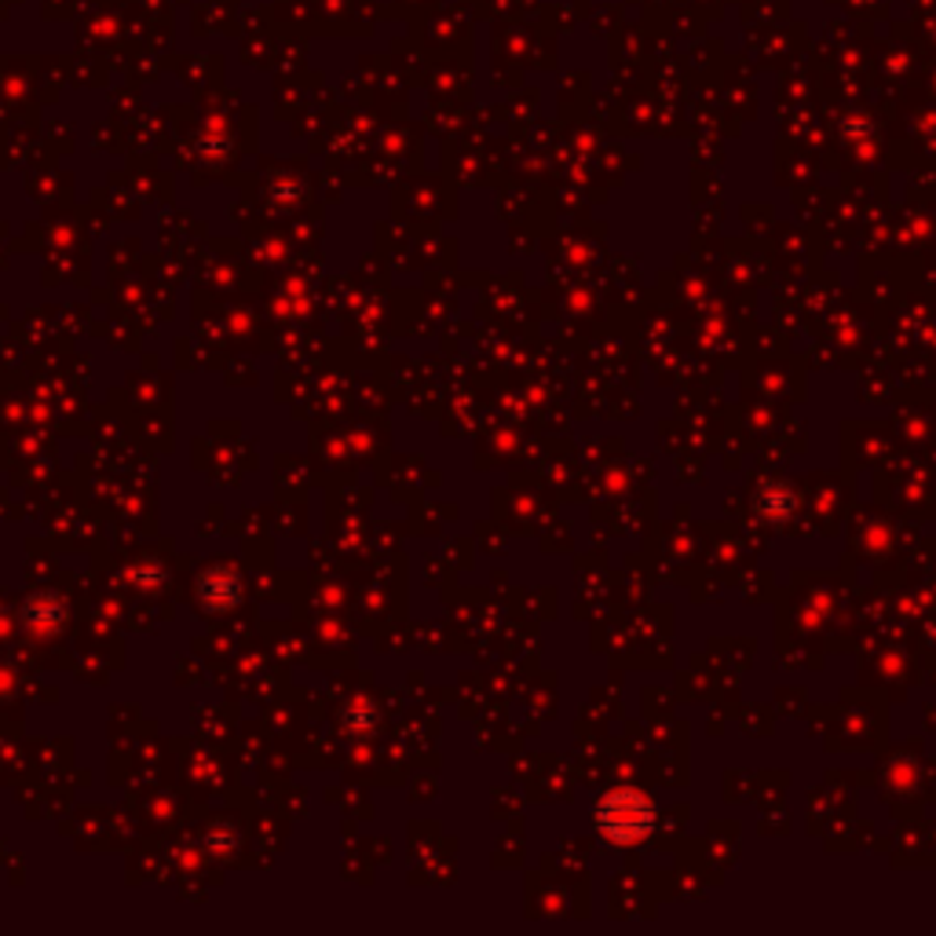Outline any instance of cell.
<instances>
[{
  "mask_svg": "<svg viewBox=\"0 0 936 936\" xmlns=\"http://www.w3.org/2000/svg\"><path fill=\"white\" fill-rule=\"evenodd\" d=\"M597 820H600V827L608 831L611 838H619V841H637L651 827L648 801L637 798V794H629V790L611 794V798L600 804Z\"/></svg>",
  "mask_w": 936,
  "mask_h": 936,
  "instance_id": "1",
  "label": "cell"
}]
</instances>
